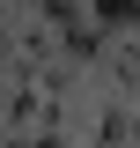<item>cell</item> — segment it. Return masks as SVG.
Returning a JSON list of instances; mask_svg holds the SVG:
<instances>
[]
</instances>
